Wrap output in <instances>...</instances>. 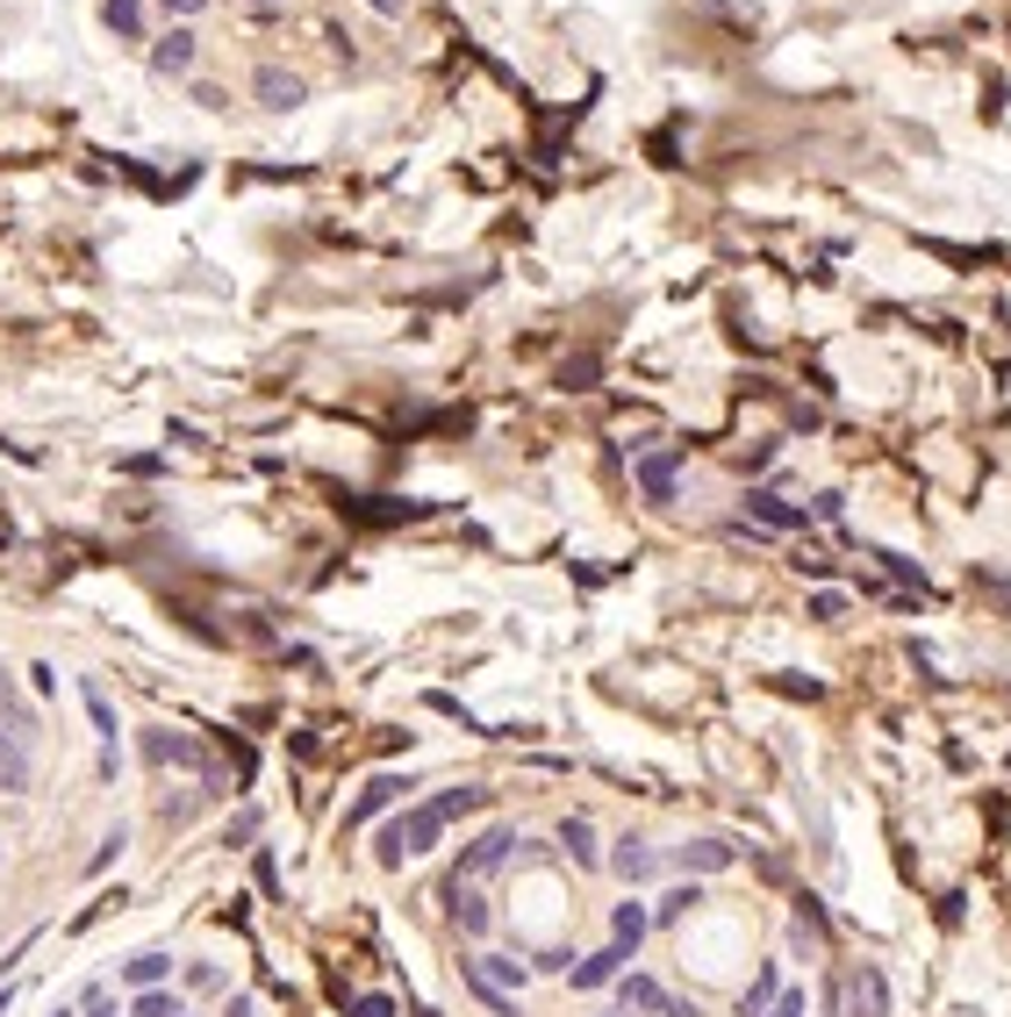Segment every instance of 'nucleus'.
Here are the masks:
<instances>
[{"label":"nucleus","instance_id":"1","mask_svg":"<svg viewBox=\"0 0 1011 1017\" xmlns=\"http://www.w3.org/2000/svg\"><path fill=\"white\" fill-rule=\"evenodd\" d=\"M137 753H144V767H158V774H165V767L194 774V788H202L208 802H216V796H237L230 767H223V760H216L208 746H194L187 731H144V738H137Z\"/></svg>","mask_w":1011,"mask_h":1017},{"label":"nucleus","instance_id":"2","mask_svg":"<svg viewBox=\"0 0 1011 1017\" xmlns=\"http://www.w3.org/2000/svg\"><path fill=\"white\" fill-rule=\"evenodd\" d=\"M437 839H445V810L437 802H416V810H402V817H388L381 824V868H402V860H424L437 853Z\"/></svg>","mask_w":1011,"mask_h":1017},{"label":"nucleus","instance_id":"3","mask_svg":"<svg viewBox=\"0 0 1011 1017\" xmlns=\"http://www.w3.org/2000/svg\"><path fill=\"white\" fill-rule=\"evenodd\" d=\"M410 788H416L410 774H373V781H367V788H359V796H352V810L338 817V831H367L373 817H381V810H395V802L410 796Z\"/></svg>","mask_w":1011,"mask_h":1017},{"label":"nucleus","instance_id":"4","mask_svg":"<svg viewBox=\"0 0 1011 1017\" xmlns=\"http://www.w3.org/2000/svg\"><path fill=\"white\" fill-rule=\"evenodd\" d=\"M517 831H509V824H495V831H481V839L474 845H466V853H460V868H452V874H460V882H481V874H495V868H503V860L509 853H517Z\"/></svg>","mask_w":1011,"mask_h":1017},{"label":"nucleus","instance_id":"5","mask_svg":"<svg viewBox=\"0 0 1011 1017\" xmlns=\"http://www.w3.org/2000/svg\"><path fill=\"white\" fill-rule=\"evenodd\" d=\"M839 1004H847L854 1017H889V982H883V967H875V961L847 967V982H839Z\"/></svg>","mask_w":1011,"mask_h":1017},{"label":"nucleus","instance_id":"6","mask_svg":"<svg viewBox=\"0 0 1011 1017\" xmlns=\"http://www.w3.org/2000/svg\"><path fill=\"white\" fill-rule=\"evenodd\" d=\"M194 58H202V37H194L187 22H173L158 43H151V72H158V80H187Z\"/></svg>","mask_w":1011,"mask_h":1017},{"label":"nucleus","instance_id":"7","mask_svg":"<svg viewBox=\"0 0 1011 1017\" xmlns=\"http://www.w3.org/2000/svg\"><path fill=\"white\" fill-rule=\"evenodd\" d=\"M617 1004H625V1017L631 1010H646V1017H697V1004H674L653 975H625V982H617Z\"/></svg>","mask_w":1011,"mask_h":1017},{"label":"nucleus","instance_id":"8","mask_svg":"<svg viewBox=\"0 0 1011 1017\" xmlns=\"http://www.w3.org/2000/svg\"><path fill=\"white\" fill-rule=\"evenodd\" d=\"M445 910H452V924H460L466 938H481L495 924V910H488V895H481V882H460V874H445Z\"/></svg>","mask_w":1011,"mask_h":1017},{"label":"nucleus","instance_id":"9","mask_svg":"<svg viewBox=\"0 0 1011 1017\" xmlns=\"http://www.w3.org/2000/svg\"><path fill=\"white\" fill-rule=\"evenodd\" d=\"M674 480H682V445H668V452H639V488H646V502H653V509H668V502H674Z\"/></svg>","mask_w":1011,"mask_h":1017},{"label":"nucleus","instance_id":"10","mask_svg":"<svg viewBox=\"0 0 1011 1017\" xmlns=\"http://www.w3.org/2000/svg\"><path fill=\"white\" fill-rule=\"evenodd\" d=\"M251 94H259V108L288 115V108H301V101H309V86H301L288 65H259V72H251Z\"/></svg>","mask_w":1011,"mask_h":1017},{"label":"nucleus","instance_id":"11","mask_svg":"<svg viewBox=\"0 0 1011 1017\" xmlns=\"http://www.w3.org/2000/svg\"><path fill=\"white\" fill-rule=\"evenodd\" d=\"M29 781H37V760H29V738H14L8 724H0V788H8V796H29Z\"/></svg>","mask_w":1011,"mask_h":1017},{"label":"nucleus","instance_id":"12","mask_svg":"<svg viewBox=\"0 0 1011 1017\" xmlns=\"http://www.w3.org/2000/svg\"><path fill=\"white\" fill-rule=\"evenodd\" d=\"M646 924H653V910H646V903H639V895H625V903H617V910H610V946H617V953H625V961H631V953H639V938H646Z\"/></svg>","mask_w":1011,"mask_h":1017},{"label":"nucleus","instance_id":"13","mask_svg":"<svg viewBox=\"0 0 1011 1017\" xmlns=\"http://www.w3.org/2000/svg\"><path fill=\"white\" fill-rule=\"evenodd\" d=\"M746 516L761 530H804V509H790L775 488H746Z\"/></svg>","mask_w":1011,"mask_h":1017},{"label":"nucleus","instance_id":"14","mask_svg":"<svg viewBox=\"0 0 1011 1017\" xmlns=\"http://www.w3.org/2000/svg\"><path fill=\"white\" fill-rule=\"evenodd\" d=\"M653 868H660V853L646 839H617V853H610V874H617V882L639 889V882H653Z\"/></svg>","mask_w":1011,"mask_h":1017},{"label":"nucleus","instance_id":"15","mask_svg":"<svg viewBox=\"0 0 1011 1017\" xmlns=\"http://www.w3.org/2000/svg\"><path fill=\"white\" fill-rule=\"evenodd\" d=\"M796 946H811V953L833 946V924H825V903H818V895H796Z\"/></svg>","mask_w":1011,"mask_h":1017},{"label":"nucleus","instance_id":"16","mask_svg":"<svg viewBox=\"0 0 1011 1017\" xmlns=\"http://www.w3.org/2000/svg\"><path fill=\"white\" fill-rule=\"evenodd\" d=\"M674 868H682V874H724V868H732V845H724V839H697V845L674 853Z\"/></svg>","mask_w":1011,"mask_h":1017},{"label":"nucleus","instance_id":"17","mask_svg":"<svg viewBox=\"0 0 1011 1017\" xmlns=\"http://www.w3.org/2000/svg\"><path fill=\"white\" fill-rule=\"evenodd\" d=\"M567 975H575V989H610V982L625 975V953H617V946H602V953H588L581 967H567Z\"/></svg>","mask_w":1011,"mask_h":1017},{"label":"nucleus","instance_id":"18","mask_svg":"<svg viewBox=\"0 0 1011 1017\" xmlns=\"http://www.w3.org/2000/svg\"><path fill=\"white\" fill-rule=\"evenodd\" d=\"M123 982H130V989H165V982H173V953H158V946H151V953H130Z\"/></svg>","mask_w":1011,"mask_h":1017},{"label":"nucleus","instance_id":"19","mask_svg":"<svg viewBox=\"0 0 1011 1017\" xmlns=\"http://www.w3.org/2000/svg\"><path fill=\"white\" fill-rule=\"evenodd\" d=\"M86 717H94V738H101V746H115V738H123V717H115V703H109V688H101V681H86Z\"/></svg>","mask_w":1011,"mask_h":1017},{"label":"nucleus","instance_id":"20","mask_svg":"<svg viewBox=\"0 0 1011 1017\" xmlns=\"http://www.w3.org/2000/svg\"><path fill=\"white\" fill-rule=\"evenodd\" d=\"M560 845H567V853H575V868H596V824H588V817H560Z\"/></svg>","mask_w":1011,"mask_h":1017},{"label":"nucleus","instance_id":"21","mask_svg":"<svg viewBox=\"0 0 1011 1017\" xmlns=\"http://www.w3.org/2000/svg\"><path fill=\"white\" fill-rule=\"evenodd\" d=\"M474 967H481V975L495 982V989H509V996H517L524 982H532V967H524V961H509V953H481Z\"/></svg>","mask_w":1011,"mask_h":1017},{"label":"nucleus","instance_id":"22","mask_svg":"<svg viewBox=\"0 0 1011 1017\" xmlns=\"http://www.w3.org/2000/svg\"><path fill=\"white\" fill-rule=\"evenodd\" d=\"M775 996H782L775 967H761V975H753V989H739V1017H761L767 1004H775Z\"/></svg>","mask_w":1011,"mask_h":1017},{"label":"nucleus","instance_id":"23","mask_svg":"<svg viewBox=\"0 0 1011 1017\" xmlns=\"http://www.w3.org/2000/svg\"><path fill=\"white\" fill-rule=\"evenodd\" d=\"M697 903H703V889H697V882H674L668 895H660V910H653V917H660V924H682Z\"/></svg>","mask_w":1011,"mask_h":1017},{"label":"nucleus","instance_id":"24","mask_svg":"<svg viewBox=\"0 0 1011 1017\" xmlns=\"http://www.w3.org/2000/svg\"><path fill=\"white\" fill-rule=\"evenodd\" d=\"M437 802V810H445V824H452V817H466V810H488V788H445V796H431Z\"/></svg>","mask_w":1011,"mask_h":1017},{"label":"nucleus","instance_id":"25","mask_svg":"<svg viewBox=\"0 0 1011 1017\" xmlns=\"http://www.w3.org/2000/svg\"><path fill=\"white\" fill-rule=\"evenodd\" d=\"M179 1010H187V1004H179L173 989H137V996H130V1017H179Z\"/></svg>","mask_w":1011,"mask_h":1017},{"label":"nucleus","instance_id":"26","mask_svg":"<svg viewBox=\"0 0 1011 1017\" xmlns=\"http://www.w3.org/2000/svg\"><path fill=\"white\" fill-rule=\"evenodd\" d=\"M109 29L115 37H144V0H109Z\"/></svg>","mask_w":1011,"mask_h":1017},{"label":"nucleus","instance_id":"27","mask_svg":"<svg viewBox=\"0 0 1011 1017\" xmlns=\"http://www.w3.org/2000/svg\"><path fill=\"white\" fill-rule=\"evenodd\" d=\"M123 845H130V824H115V831H109V839H101V845H94V860H86V874H109V868H115V860H123Z\"/></svg>","mask_w":1011,"mask_h":1017},{"label":"nucleus","instance_id":"28","mask_svg":"<svg viewBox=\"0 0 1011 1017\" xmlns=\"http://www.w3.org/2000/svg\"><path fill=\"white\" fill-rule=\"evenodd\" d=\"M223 845L251 853V845H259V810H237V817H230V831H223Z\"/></svg>","mask_w":1011,"mask_h":1017},{"label":"nucleus","instance_id":"29","mask_svg":"<svg viewBox=\"0 0 1011 1017\" xmlns=\"http://www.w3.org/2000/svg\"><path fill=\"white\" fill-rule=\"evenodd\" d=\"M811 616H818V624H839V616H847V595H839V588H818V595H811Z\"/></svg>","mask_w":1011,"mask_h":1017},{"label":"nucleus","instance_id":"30","mask_svg":"<svg viewBox=\"0 0 1011 1017\" xmlns=\"http://www.w3.org/2000/svg\"><path fill=\"white\" fill-rule=\"evenodd\" d=\"M187 989H194V996H216V989H223V967H216V961H194V967H187Z\"/></svg>","mask_w":1011,"mask_h":1017},{"label":"nucleus","instance_id":"31","mask_svg":"<svg viewBox=\"0 0 1011 1017\" xmlns=\"http://www.w3.org/2000/svg\"><path fill=\"white\" fill-rule=\"evenodd\" d=\"M251 874H259V889L280 903V868H274V853H266V845H251Z\"/></svg>","mask_w":1011,"mask_h":1017},{"label":"nucleus","instance_id":"32","mask_svg":"<svg viewBox=\"0 0 1011 1017\" xmlns=\"http://www.w3.org/2000/svg\"><path fill=\"white\" fill-rule=\"evenodd\" d=\"M344 1017H395V996H352Z\"/></svg>","mask_w":1011,"mask_h":1017},{"label":"nucleus","instance_id":"33","mask_svg":"<svg viewBox=\"0 0 1011 1017\" xmlns=\"http://www.w3.org/2000/svg\"><path fill=\"white\" fill-rule=\"evenodd\" d=\"M165 22H194V14H208V0H158Z\"/></svg>","mask_w":1011,"mask_h":1017},{"label":"nucleus","instance_id":"34","mask_svg":"<svg viewBox=\"0 0 1011 1017\" xmlns=\"http://www.w3.org/2000/svg\"><path fill=\"white\" fill-rule=\"evenodd\" d=\"M875 559H883V567H889V573H897V581H911V588H926V573H918V559H897V552H875Z\"/></svg>","mask_w":1011,"mask_h":1017},{"label":"nucleus","instance_id":"35","mask_svg":"<svg viewBox=\"0 0 1011 1017\" xmlns=\"http://www.w3.org/2000/svg\"><path fill=\"white\" fill-rule=\"evenodd\" d=\"M761 1017H804V989H782V996H775V1004H767Z\"/></svg>","mask_w":1011,"mask_h":1017},{"label":"nucleus","instance_id":"36","mask_svg":"<svg viewBox=\"0 0 1011 1017\" xmlns=\"http://www.w3.org/2000/svg\"><path fill=\"white\" fill-rule=\"evenodd\" d=\"M29 688H37V695H58V666L37 660V666H29Z\"/></svg>","mask_w":1011,"mask_h":1017},{"label":"nucleus","instance_id":"37","mask_svg":"<svg viewBox=\"0 0 1011 1017\" xmlns=\"http://www.w3.org/2000/svg\"><path fill=\"white\" fill-rule=\"evenodd\" d=\"M532 967H546V975H567V967H575V953H567V946H546Z\"/></svg>","mask_w":1011,"mask_h":1017},{"label":"nucleus","instance_id":"38","mask_svg":"<svg viewBox=\"0 0 1011 1017\" xmlns=\"http://www.w3.org/2000/svg\"><path fill=\"white\" fill-rule=\"evenodd\" d=\"M94 774H101V781H115V774H123V746H101V760H94Z\"/></svg>","mask_w":1011,"mask_h":1017},{"label":"nucleus","instance_id":"39","mask_svg":"<svg viewBox=\"0 0 1011 1017\" xmlns=\"http://www.w3.org/2000/svg\"><path fill=\"white\" fill-rule=\"evenodd\" d=\"M223 1017H259V996H230V1004H223Z\"/></svg>","mask_w":1011,"mask_h":1017},{"label":"nucleus","instance_id":"40","mask_svg":"<svg viewBox=\"0 0 1011 1017\" xmlns=\"http://www.w3.org/2000/svg\"><path fill=\"white\" fill-rule=\"evenodd\" d=\"M367 8H373V14H388V22H402V8H410V0H367Z\"/></svg>","mask_w":1011,"mask_h":1017},{"label":"nucleus","instance_id":"41","mask_svg":"<svg viewBox=\"0 0 1011 1017\" xmlns=\"http://www.w3.org/2000/svg\"><path fill=\"white\" fill-rule=\"evenodd\" d=\"M8 1004H14V982H0V1017H8Z\"/></svg>","mask_w":1011,"mask_h":1017},{"label":"nucleus","instance_id":"42","mask_svg":"<svg viewBox=\"0 0 1011 1017\" xmlns=\"http://www.w3.org/2000/svg\"><path fill=\"white\" fill-rule=\"evenodd\" d=\"M237 8H288V0H237Z\"/></svg>","mask_w":1011,"mask_h":1017},{"label":"nucleus","instance_id":"43","mask_svg":"<svg viewBox=\"0 0 1011 1017\" xmlns=\"http://www.w3.org/2000/svg\"><path fill=\"white\" fill-rule=\"evenodd\" d=\"M51 1017H80V1010H65V1004H58V1010H51Z\"/></svg>","mask_w":1011,"mask_h":1017},{"label":"nucleus","instance_id":"44","mask_svg":"<svg viewBox=\"0 0 1011 1017\" xmlns=\"http://www.w3.org/2000/svg\"><path fill=\"white\" fill-rule=\"evenodd\" d=\"M410 1017H437V1010H410Z\"/></svg>","mask_w":1011,"mask_h":1017},{"label":"nucleus","instance_id":"45","mask_svg":"<svg viewBox=\"0 0 1011 1017\" xmlns=\"http://www.w3.org/2000/svg\"><path fill=\"white\" fill-rule=\"evenodd\" d=\"M179 1017H194V1010H179Z\"/></svg>","mask_w":1011,"mask_h":1017}]
</instances>
